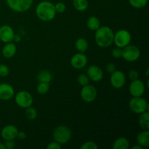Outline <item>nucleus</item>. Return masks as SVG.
<instances>
[{
  "instance_id": "nucleus-12",
  "label": "nucleus",
  "mask_w": 149,
  "mask_h": 149,
  "mask_svg": "<svg viewBox=\"0 0 149 149\" xmlns=\"http://www.w3.org/2000/svg\"><path fill=\"white\" fill-rule=\"evenodd\" d=\"M88 59L87 55L83 52H78L76 53L71 57V65L75 69H82L83 68L87 65Z\"/></svg>"
},
{
  "instance_id": "nucleus-35",
  "label": "nucleus",
  "mask_w": 149,
  "mask_h": 149,
  "mask_svg": "<svg viewBox=\"0 0 149 149\" xmlns=\"http://www.w3.org/2000/svg\"><path fill=\"white\" fill-rule=\"evenodd\" d=\"M4 144V146H5V149H13L15 146V143L14 140L5 141V143Z\"/></svg>"
},
{
  "instance_id": "nucleus-9",
  "label": "nucleus",
  "mask_w": 149,
  "mask_h": 149,
  "mask_svg": "<svg viewBox=\"0 0 149 149\" xmlns=\"http://www.w3.org/2000/svg\"><path fill=\"white\" fill-rule=\"evenodd\" d=\"M81 97L86 103H92L95 101L97 98V89L93 85L88 84L85 86H83L81 90Z\"/></svg>"
},
{
  "instance_id": "nucleus-19",
  "label": "nucleus",
  "mask_w": 149,
  "mask_h": 149,
  "mask_svg": "<svg viewBox=\"0 0 149 149\" xmlns=\"http://www.w3.org/2000/svg\"><path fill=\"white\" fill-rule=\"evenodd\" d=\"M130 148V141L125 137L118 138L113 142L112 148L113 149H128Z\"/></svg>"
},
{
  "instance_id": "nucleus-8",
  "label": "nucleus",
  "mask_w": 149,
  "mask_h": 149,
  "mask_svg": "<svg viewBox=\"0 0 149 149\" xmlns=\"http://www.w3.org/2000/svg\"><path fill=\"white\" fill-rule=\"evenodd\" d=\"M15 101L17 106L22 109H27V108L32 106L33 103V96L30 93L25 90L18 92L16 93L15 96Z\"/></svg>"
},
{
  "instance_id": "nucleus-24",
  "label": "nucleus",
  "mask_w": 149,
  "mask_h": 149,
  "mask_svg": "<svg viewBox=\"0 0 149 149\" xmlns=\"http://www.w3.org/2000/svg\"><path fill=\"white\" fill-rule=\"evenodd\" d=\"M73 6L79 12H84L89 7L88 0H73Z\"/></svg>"
},
{
  "instance_id": "nucleus-26",
  "label": "nucleus",
  "mask_w": 149,
  "mask_h": 149,
  "mask_svg": "<svg viewBox=\"0 0 149 149\" xmlns=\"http://www.w3.org/2000/svg\"><path fill=\"white\" fill-rule=\"evenodd\" d=\"M129 4L135 9H142L147 5L148 0H128Z\"/></svg>"
},
{
  "instance_id": "nucleus-1",
  "label": "nucleus",
  "mask_w": 149,
  "mask_h": 149,
  "mask_svg": "<svg viewBox=\"0 0 149 149\" xmlns=\"http://www.w3.org/2000/svg\"><path fill=\"white\" fill-rule=\"evenodd\" d=\"M113 36L114 33L110 27L106 26H100L95 33V41L100 47H109L113 44Z\"/></svg>"
},
{
  "instance_id": "nucleus-15",
  "label": "nucleus",
  "mask_w": 149,
  "mask_h": 149,
  "mask_svg": "<svg viewBox=\"0 0 149 149\" xmlns=\"http://www.w3.org/2000/svg\"><path fill=\"white\" fill-rule=\"evenodd\" d=\"M15 95V90L11 84L8 83L0 84V100H9Z\"/></svg>"
},
{
  "instance_id": "nucleus-6",
  "label": "nucleus",
  "mask_w": 149,
  "mask_h": 149,
  "mask_svg": "<svg viewBox=\"0 0 149 149\" xmlns=\"http://www.w3.org/2000/svg\"><path fill=\"white\" fill-rule=\"evenodd\" d=\"M33 0H6L7 6L15 13H25L31 7Z\"/></svg>"
},
{
  "instance_id": "nucleus-29",
  "label": "nucleus",
  "mask_w": 149,
  "mask_h": 149,
  "mask_svg": "<svg viewBox=\"0 0 149 149\" xmlns=\"http://www.w3.org/2000/svg\"><path fill=\"white\" fill-rule=\"evenodd\" d=\"M81 149H97L98 148V146L97 143L93 141H87V142L84 143L80 147Z\"/></svg>"
},
{
  "instance_id": "nucleus-41",
  "label": "nucleus",
  "mask_w": 149,
  "mask_h": 149,
  "mask_svg": "<svg viewBox=\"0 0 149 149\" xmlns=\"http://www.w3.org/2000/svg\"><path fill=\"white\" fill-rule=\"evenodd\" d=\"M146 77H148V68H146Z\"/></svg>"
},
{
  "instance_id": "nucleus-36",
  "label": "nucleus",
  "mask_w": 149,
  "mask_h": 149,
  "mask_svg": "<svg viewBox=\"0 0 149 149\" xmlns=\"http://www.w3.org/2000/svg\"><path fill=\"white\" fill-rule=\"evenodd\" d=\"M106 69L107 72H109V74H111L113 71H115L116 70V66L115 64L112 63H109L106 65Z\"/></svg>"
},
{
  "instance_id": "nucleus-27",
  "label": "nucleus",
  "mask_w": 149,
  "mask_h": 149,
  "mask_svg": "<svg viewBox=\"0 0 149 149\" xmlns=\"http://www.w3.org/2000/svg\"><path fill=\"white\" fill-rule=\"evenodd\" d=\"M25 113H26V118L29 120H34L37 117V111L32 106H30V107L26 109Z\"/></svg>"
},
{
  "instance_id": "nucleus-7",
  "label": "nucleus",
  "mask_w": 149,
  "mask_h": 149,
  "mask_svg": "<svg viewBox=\"0 0 149 149\" xmlns=\"http://www.w3.org/2000/svg\"><path fill=\"white\" fill-rule=\"evenodd\" d=\"M141 57V50L137 46L133 45H128L122 48V58L127 62H135Z\"/></svg>"
},
{
  "instance_id": "nucleus-21",
  "label": "nucleus",
  "mask_w": 149,
  "mask_h": 149,
  "mask_svg": "<svg viewBox=\"0 0 149 149\" xmlns=\"http://www.w3.org/2000/svg\"><path fill=\"white\" fill-rule=\"evenodd\" d=\"M87 26L90 30L95 31L100 26V20L95 16H91L87 20Z\"/></svg>"
},
{
  "instance_id": "nucleus-3",
  "label": "nucleus",
  "mask_w": 149,
  "mask_h": 149,
  "mask_svg": "<svg viewBox=\"0 0 149 149\" xmlns=\"http://www.w3.org/2000/svg\"><path fill=\"white\" fill-rule=\"evenodd\" d=\"M54 141L58 142V143L65 145L71 140L72 137V132L69 127L65 125H60L54 130L52 132Z\"/></svg>"
},
{
  "instance_id": "nucleus-25",
  "label": "nucleus",
  "mask_w": 149,
  "mask_h": 149,
  "mask_svg": "<svg viewBox=\"0 0 149 149\" xmlns=\"http://www.w3.org/2000/svg\"><path fill=\"white\" fill-rule=\"evenodd\" d=\"M50 85L48 82H39L36 87V91L40 95H45L49 92Z\"/></svg>"
},
{
  "instance_id": "nucleus-31",
  "label": "nucleus",
  "mask_w": 149,
  "mask_h": 149,
  "mask_svg": "<svg viewBox=\"0 0 149 149\" xmlns=\"http://www.w3.org/2000/svg\"><path fill=\"white\" fill-rule=\"evenodd\" d=\"M10 74V68L7 65L0 64V77H6Z\"/></svg>"
},
{
  "instance_id": "nucleus-2",
  "label": "nucleus",
  "mask_w": 149,
  "mask_h": 149,
  "mask_svg": "<svg viewBox=\"0 0 149 149\" xmlns=\"http://www.w3.org/2000/svg\"><path fill=\"white\" fill-rule=\"evenodd\" d=\"M36 15L42 21H52L56 15L55 4L49 1H41L36 7Z\"/></svg>"
},
{
  "instance_id": "nucleus-14",
  "label": "nucleus",
  "mask_w": 149,
  "mask_h": 149,
  "mask_svg": "<svg viewBox=\"0 0 149 149\" xmlns=\"http://www.w3.org/2000/svg\"><path fill=\"white\" fill-rule=\"evenodd\" d=\"M14 35V30L9 25H3L0 27V41L4 43L13 42Z\"/></svg>"
},
{
  "instance_id": "nucleus-33",
  "label": "nucleus",
  "mask_w": 149,
  "mask_h": 149,
  "mask_svg": "<svg viewBox=\"0 0 149 149\" xmlns=\"http://www.w3.org/2000/svg\"><path fill=\"white\" fill-rule=\"evenodd\" d=\"M138 77H139V73L136 70L132 69L128 72V78H129L130 81L138 79Z\"/></svg>"
},
{
  "instance_id": "nucleus-4",
  "label": "nucleus",
  "mask_w": 149,
  "mask_h": 149,
  "mask_svg": "<svg viewBox=\"0 0 149 149\" xmlns=\"http://www.w3.org/2000/svg\"><path fill=\"white\" fill-rule=\"evenodd\" d=\"M129 108L133 113L141 114L148 110V103L146 99L141 97H132L129 101Z\"/></svg>"
},
{
  "instance_id": "nucleus-17",
  "label": "nucleus",
  "mask_w": 149,
  "mask_h": 149,
  "mask_svg": "<svg viewBox=\"0 0 149 149\" xmlns=\"http://www.w3.org/2000/svg\"><path fill=\"white\" fill-rule=\"evenodd\" d=\"M17 52V46L13 42L5 43L2 48V55L5 58H12Z\"/></svg>"
},
{
  "instance_id": "nucleus-30",
  "label": "nucleus",
  "mask_w": 149,
  "mask_h": 149,
  "mask_svg": "<svg viewBox=\"0 0 149 149\" xmlns=\"http://www.w3.org/2000/svg\"><path fill=\"white\" fill-rule=\"evenodd\" d=\"M55 9L56 13H63L66 10V6L62 1H58L55 4Z\"/></svg>"
},
{
  "instance_id": "nucleus-16",
  "label": "nucleus",
  "mask_w": 149,
  "mask_h": 149,
  "mask_svg": "<svg viewBox=\"0 0 149 149\" xmlns=\"http://www.w3.org/2000/svg\"><path fill=\"white\" fill-rule=\"evenodd\" d=\"M17 132H18V130L15 125H6L1 129V137L4 141L15 140L17 138Z\"/></svg>"
},
{
  "instance_id": "nucleus-37",
  "label": "nucleus",
  "mask_w": 149,
  "mask_h": 149,
  "mask_svg": "<svg viewBox=\"0 0 149 149\" xmlns=\"http://www.w3.org/2000/svg\"><path fill=\"white\" fill-rule=\"evenodd\" d=\"M26 136L27 135H26V132H23V131H18L17 135V138H18L20 141H23V140L26 139Z\"/></svg>"
},
{
  "instance_id": "nucleus-5",
  "label": "nucleus",
  "mask_w": 149,
  "mask_h": 149,
  "mask_svg": "<svg viewBox=\"0 0 149 149\" xmlns=\"http://www.w3.org/2000/svg\"><path fill=\"white\" fill-rule=\"evenodd\" d=\"M132 35L126 29H120L114 33L113 42L116 47L119 48H124L131 43Z\"/></svg>"
},
{
  "instance_id": "nucleus-22",
  "label": "nucleus",
  "mask_w": 149,
  "mask_h": 149,
  "mask_svg": "<svg viewBox=\"0 0 149 149\" xmlns=\"http://www.w3.org/2000/svg\"><path fill=\"white\" fill-rule=\"evenodd\" d=\"M88 46V42L84 38H79V39H77V41L75 42L76 49L79 52H83V53H84L87 51Z\"/></svg>"
},
{
  "instance_id": "nucleus-10",
  "label": "nucleus",
  "mask_w": 149,
  "mask_h": 149,
  "mask_svg": "<svg viewBox=\"0 0 149 149\" xmlns=\"http://www.w3.org/2000/svg\"><path fill=\"white\" fill-rule=\"evenodd\" d=\"M111 84L115 89H121L126 84V76L122 71L116 70L111 74Z\"/></svg>"
},
{
  "instance_id": "nucleus-38",
  "label": "nucleus",
  "mask_w": 149,
  "mask_h": 149,
  "mask_svg": "<svg viewBox=\"0 0 149 149\" xmlns=\"http://www.w3.org/2000/svg\"><path fill=\"white\" fill-rule=\"evenodd\" d=\"M13 41H14L15 43H18V42H20V41H21V36L19 34H15V33L14 37H13Z\"/></svg>"
},
{
  "instance_id": "nucleus-28",
  "label": "nucleus",
  "mask_w": 149,
  "mask_h": 149,
  "mask_svg": "<svg viewBox=\"0 0 149 149\" xmlns=\"http://www.w3.org/2000/svg\"><path fill=\"white\" fill-rule=\"evenodd\" d=\"M90 79H89L88 76L87 74H81L78 76L77 77V82L79 83V85H81V87L83 86H85L87 84H88L90 83Z\"/></svg>"
},
{
  "instance_id": "nucleus-18",
  "label": "nucleus",
  "mask_w": 149,
  "mask_h": 149,
  "mask_svg": "<svg viewBox=\"0 0 149 149\" xmlns=\"http://www.w3.org/2000/svg\"><path fill=\"white\" fill-rule=\"evenodd\" d=\"M137 142L138 144L143 147L146 148L149 146V131L143 130L142 132H139L137 135Z\"/></svg>"
},
{
  "instance_id": "nucleus-20",
  "label": "nucleus",
  "mask_w": 149,
  "mask_h": 149,
  "mask_svg": "<svg viewBox=\"0 0 149 149\" xmlns=\"http://www.w3.org/2000/svg\"><path fill=\"white\" fill-rule=\"evenodd\" d=\"M138 123H139L140 127L143 130H149V113L148 111L140 114Z\"/></svg>"
},
{
  "instance_id": "nucleus-11",
  "label": "nucleus",
  "mask_w": 149,
  "mask_h": 149,
  "mask_svg": "<svg viewBox=\"0 0 149 149\" xmlns=\"http://www.w3.org/2000/svg\"><path fill=\"white\" fill-rule=\"evenodd\" d=\"M146 91V85L141 79H135L131 81L129 87L130 94L132 97H141Z\"/></svg>"
},
{
  "instance_id": "nucleus-23",
  "label": "nucleus",
  "mask_w": 149,
  "mask_h": 149,
  "mask_svg": "<svg viewBox=\"0 0 149 149\" xmlns=\"http://www.w3.org/2000/svg\"><path fill=\"white\" fill-rule=\"evenodd\" d=\"M37 80L39 82L49 83L52 80V74L47 70H41L37 74Z\"/></svg>"
},
{
  "instance_id": "nucleus-34",
  "label": "nucleus",
  "mask_w": 149,
  "mask_h": 149,
  "mask_svg": "<svg viewBox=\"0 0 149 149\" xmlns=\"http://www.w3.org/2000/svg\"><path fill=\"white\" fill-rule=\"evenodd\" d=\"M61 147H62V146L61 144L54 141L48 143V145L47 146V149H60L61 148Z\"/></svg>"
},
{
  "instance_id": "nucleus-40",
  "label": "nucleus",
  "mask_w": 149,
  "mask_h": 149,
  "mask_svg": "<svg viewBox=\"0 0 149 149\" xmlns=\"http://www.w3.org/2000/svg\"><path fill=\"white\" fill-rule=\"evenodd\" d=\"M0 149H5L4 144L2 143H0Z\"/></svg>"
},
{
  "instance_id": "nucleus-32",
  "label": "nucleus",
  "mask_w": 149,
  "mask_h": 149,
  "mask_svg": "<svg viewBox=\"0 0 149 149\" xmlns=\"http://www.w3.org/2000/svg\"><path fill=\"white\" fill-rule=\"evenodd\" d=\"M122 49L116 47V48H113L111 51V55L114 58H122Z\"/></svg>"
},
{
  "instance_id": "nucleus-39",
  "label": "nucleus",
  "mask_w": 149,
  "mask_h": 149,
  "mask_svg": "<svg viewBox=\"0 0 149 149\" xmlns=\"http://www.w3.org/2000/svg\"><path fill=\"white\" fill-rule=\"evenodd\" d=\"M143 147L141 146H140L139 144H137V145H135L133 146L132 147V149H142Z\"/></svg>"
},
{
  "instance_id": "nucleus-13",
  "label": "nucleus",
  "mask_w": 149,
  "mask_h": 149,
  "mask_svg": "<svg viewBox=\"0 0 149 149\" xmlns=\"http://www.w3.org/2000/svg\"><path fill=\"white\" fill-rule=\"evenodd\" d=\"M87 75L91 81L95 82H98L103 78V70L96 65H91L87 68Z\"/></svg>"
}]
</instances>
